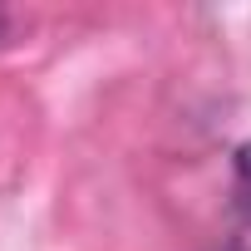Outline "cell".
Here are the masks:
<instances>
[{
	"label": "cell",
	"instance_id": "1",
	"mask_svg": "<svg viewBox=\"0 0 251 251\" xmlns=\"http://www.w3.org/2000/svg\"><path fill=\"white\" fill-rule=\"evenodd\" d=\"M236 187H241V197H246V207H251V143L236 148Z\"/></svg>",
	"mask_w": 251,
	"mask_h": 251
}]
</instances>
